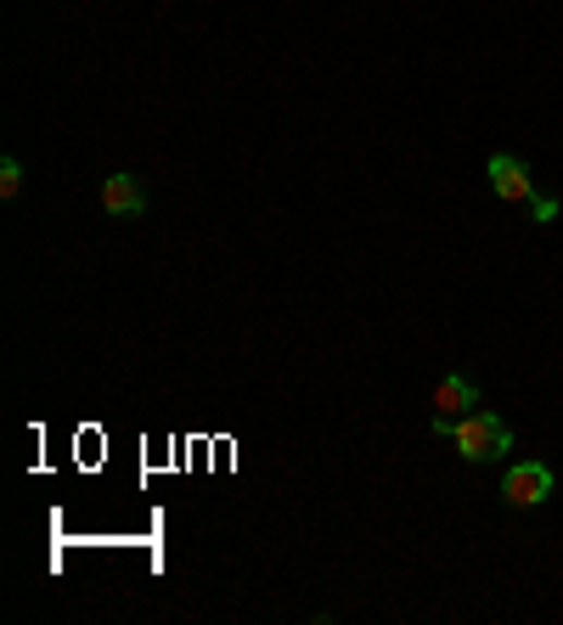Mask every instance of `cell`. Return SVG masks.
<instances>
[{
	"mask_svg": "<svg viewBox=\"0 0 563 625\" xmlns=\"http://www.w3.org/2000/svg\"><path fill=\"white\" fill-rule=\"evenodd\" d=\"M435 434L462 451V463H502V456L513 451V429L495 412H485V406L462 412V417H440L435 412Z\"/></svg>",
	"mask_w": 563,
	"mask_h": 625,
	"instance_id": "6da1fadb",
	"label": "cell"
},
{
	"mask_svg": "<svg viewBox=\"0 0 563 625\" xmlns=\"http://www.w3.org/2000/svg\"><path fill=\"white\" fill-rule=\"evenodd\" d=\"M502 497H507V507H541L552 497V468L547 463H513L502 474Z\"/></svg>",
	"mask_w": 563,
	"mask_h": 625,
	"instance_id": "7a4b0ae2",
	"label": "cell"
},
{
	"mask_svg": "<svg viewBox=\"0 0 563 625\" xmlns=\"http://www.w3.org/2000/svg\"><path fill=\"white\" fill-rule=\"evenodd\" d=\"M485 175L495 186V197H507V204H536V181H529V163L513 158V152H495L485 163Z\"/></svg>",
	"mask_w": 563,
	"mask_h": 625,
	"instance_id": "3957f363",
	"label": "cell"
},
{
	"mask_svg": "<svg viewBox=\"0 0 563 625\" xmlns=\"http://www.w3.org/2000/svg\"><path fill=\"white\" fill-rule=\"evenodd\" d=\"M102 209H108L113 220H136V215L147 209V186H142L136 175H124V170L108 175V181H102Z\"/></svg>",
	"mask_w": 563,
	"mask_h": 625,
	"instance_id": "277c9868",
	"label": "cell"
},
{
	"mask_svg": "<svg viewBox=\"0 0 563 625\" xmlns=\"http://www.w3.org/2000/svg\"><path fill=\"white\" fill-rule=\"evenodd\" d=\"M435 406H440V417H462V412H474V406H479L474 378L445 372V378H440V389H435Z\"/></svg>",
	"mask_w": 563,
	"mask_h": 625,
	"instance_id": "5b68a950",
	"label": "cell"
},
{
	"mask_svg": "<svg viewBox=\"0 0 563 625\" xmlns=\"http://www.w3.org/2000/svg\"><path fill=\"white\" fill-rule=\"evenodd\" d=\"M17 192H23V163L0 158V197H17Z\"/></svg>",
	"mask_w": 563,
	"mask_h": 625,
	"instance_id": "8992f818",
	"label": "cell"
},
{
	"mask_svg": "<svg viewBox=\"0 0 563 625\" xmlns=\"http://www.w3.org/2000/svg\"><path fill=\"white\" fill-rule=\"evenodd\" d=\"M529 209H536V220H552V215H558V204H552V197H536Z\"/></svg>",
	"mask_w": 563,
	"mask_h": 625,
	"instance_id": "52a82bcc",
	"label": "cell"
}]
</instances>
